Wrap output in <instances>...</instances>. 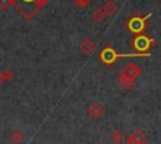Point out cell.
<instances>
[{"label":"cell","instance_id":"7","mask_svg":"<svg viewBox=\"0 0 161 144\" xmlns=\"http://www.w3.org/2000/svg\"><path fill=\"white\" fill-rule=\"evenodd\" d=\"M122 70H123L127 75H130L131 78H133V79L138 78V76L141 75V73H142V69H141L136 63H127V64L123 66Z\"/></svg>","mask_w":161,"mask_h":144},{"label":"cell","instance_id":"1","mask_svg":"<svg viewBox=\"0 0 161 144\" xmlns=\"http://www.w3.org/2000/svg\"><path fill=\"white\" fill-rule=\"evenodd\" d=\"M13 5L26 20H30L39 10L36 0H15Z\"/></svg>","mask_w":161,"mask_h":144},{"label":"cell","instance_id":"9","mask_svg":"<svg viewBox=\"0 0 161 144\" xmlns=\"http://www.w3.org/2000/svg\"><path fill=\"white\" fill-rule=\"evenodd\" d=\"M102 9H103L104 13L107 14V16H112V15H114V14L119 10V6H118L113 0H108V1L102 6Z\"/></svg>","mask_w":161,"mask_h":144},{"label":"cell","instance_id":"5","mask_svg":"<svg viewBox=\"0 0 161 144\" xmlns=\"http://www.w3.org/2000/svg\"><path fill=\"white\" fill-rule=\"evenodd\" d=\"M87 115L92 120H98L104 115V108L101 103L93 101L87 106Z\"/></svg>","mask_w":161,"mask_h":144},{"label":"cell","instance_id":"12","mask_svg":"<svg viewBox=\"0 0 161 144\" xmlns=\"http://www.w3.org/2000/svg\"><path fill=\"white\" fill-rule=\"evenodd\" d=\"M123 133L118 129H114L113 131L109 133V140L113 143V144H121L123 141Z\"/></svg>","mask_w":161,"mask_h":144},{"label":"cell","instance_id":"11","mask_svg":"<svg viewBox=\"0 0 161 144\" xmlns=\"http://www.w3.org/2000/svg\"><path fill=\"white\" fill-rule=\"evenodd\" d=\"M14 78H15V74L11 69H5V70L0 69V85H3L6 81H11Z\"/></svg>","mask_w":161,"mask_h":144},{"label":"cell","instance_id":"8","mask_svg":"<svg viewBox=\"0 0 161 144\" xmlns=\"http://www.w3.org/2000/svg\"><path fill=\"white\" fill-rule=\"evenodd\" d=\"M94 49H96V44H94L93 40H91L89 38H83L82 39V41H80V50L84 54L89 55V54H92L94 51Z\"/></svg>","mask_w":161,"mask_h":144},{"label":"cell","instance_id":"15","mask_svg":"<svg viewBox=\"0 0 161 144\" xmlns=\"http://www.w3.org/2000/svg\"><path fill=\"white\" fill-rule=\"evenodd\" d=\"M9 5H10L9 0H0V10H5Z\"/></svg>","mask_w":161,"mask_h":144},{"label":"cell","instance_id":"2","mask_svg":"<svg viewBox=\"0 0 161 144\" xmlns=\"http://www.w3.org/2000/svg\"><path fill=\"white\" fill-rule=\"evenodd\" d=\"M152 14H147L146 16L143 18H138V16H133L131 18L127 23H126V26L128 28V30L133 34H141L145 29H146V21L148 18H151Z\"/></svg>","mask_w":161,"mask_h":144},{"label":"cell","instance_id":"6","mask_svg":"<svg viewBox=\"0 0 161 144\" xmlns=\"http://www.w3.org/2000/svg\"><path fill=\"white\" fill-rule=\"evenodd\" d=\"M118 83H119V85H121L122 88H125V89H127V90H131V89H133L135 85H136V79L131 78V76L127 75L123 70H121V71L118 73Z\"/></svg>","mask_w":161,"mask_h":144},{"label":"cell","instance_id":"16","mask_svg":"<svg viewBox=\"0 0 161 144\" xmlns=\"http://www.w3.org/2000/svg\"><path fill=\"white\" fill-rule=\"evenodd\" d=\"M48 1H49V0H36V5H38V8L40 9V8H42V6H44Z\"/></svg>","mask_w":161,"mask_h":144},{"label":"cell","instance_id":"14","mask_svg":"<svg viewBox=\"0 0 161 144\" xmlns=\"http://www.w3.org/2000/svg\"><path fill=\"white\" fill-rule=\"evenodd\" d=\"M75 1V5L79 6V8H86L92 0H74Z\"/></svg>","mask_w":161,"mask_h":144},{"label":"cell","instance_id":"10","mask_svg":"<svg viewBox=\"0 0 161 144\" xmlns=\"http://www.w3.org/2000/svg\"><path fill=\"white\" fill-rule=\"evenodd\" d=\"M91 19L94 21V23H103L106 19H107V14L104 13V10L102 8H97L92 15H91Z\"/></svg>","mask_w":161,"mask_h":144},{"label":"cell","instance_id":"3","mask_svg":"<svg viewBox=\"0 0 161 144\" xmlns=\"http://www.w3.org/2000/svg\"><path fill=\"white\" fill-rule=\"evenodd\" d=\"M152 44H153L152 38L150 39V38H147V36H145V35H141V34H138V35L133 39V41H132V45H133L135 50H137V51H140V53L147 51V50L151 48Z\"/></svg>","mask_w":161,"mask_h":144},{"label":"cell","instance_id":"4","mask_svg":"<svg viewBox=\"0 0 161 144\" xmlns=\"http://www.w3.org/2000/svg\"><path fill=\"white\" fill-rule=\"evenodd\" d=\"M126 144H146L147 141V135L143 130L141 129H135L132 133H130L126 139H123Z\"/></svg>","mask_w":161,"mask_h":144},{"label":"cell","instance_id":"17","mask_svg":"<svg viewBox=\"0 0 161 144\" xmlns=\"http://www.w3.org/2000/svg\"><path fill=\"white\" fill-rule=\"evenodd\" d=\"M9 1H10V4H14V1H15V0H9Z\"/></svg>","mask_w":161,"mask_h":144},{"label":"cell","instance_id":"13","mask_svg":"<svg viewBox=\"0 0 161 144\" xmlns=\"http://www.w3.org/2000/svg\"><path fill=\"white\" fill-rule=\"evenodd\" d=\"M25 139V135L21 130H14L11 134H10V140L14 143V144H20L23 140Z\"/></svg>","mask_w":161,"mask_h":144}]
</instances>
